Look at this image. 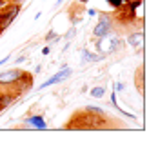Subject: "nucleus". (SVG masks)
Segmentation results:
<instances>
[{
	"mask_svg": "<svg viewBox=\"0 0 158 160\" xmlns=\"http://www.w3.org/2000/svg\"><path fill=\"white\" fill-rule=\"evenodd\" d=\"M69 75H71V69H69V68H66V69L58 71V73H57V75H55V77H51L49 80H46V82H44V84H42V86H40V89H46V88H47V86H53V84H58L60 80L67 78V77H69Z\"/></svg>",
	"mask_w": 158,
	"mask_h": 160,
	"instance_id": "obj_3",
	"label": "nucleus"
},
{
	"mask_svg": "<svg viewBox=\"0 0 158 160\" xmlns=\"http://www.w3.org/2000/svg\"><path fill=\"white\" fill-rule=\"evenodd\" d=\"M129 46H133L135 49H142L144 48V33L142 31H136V33H133V35H129Z\"/></svg>",
	"mask_w": 158,
	"mask_h": 160,
	"instance_id": "obj_5",
	"label": "nucleus"
},
{
	"mask_svg": "<svg viewBox=\"0 0 158 160\" xmlns=\"http://www.w3.org/2000/svg\"><path fill=\"white\" fill-rule=\"evenodd\" d=\"M109 31H113V22H111V18L109 17H102L100 18V22L95 26V29H93V35L96 37V38H100V37H104V35H107Z\"/></svg>",
	"mask_w": 158,
	"mask_h": 160,
	"instance_id": "obj_2",
	"label": "nucleus"
},
{
	"mask_svg": "<svg viewBox=\"0 0 158 160\" xmlns=\"http://www.w3.org/2000/svg\"><path fill=\"white\" fill-rule=\"evenodd\" d=\"M26 128H31V129H46V128H47V124L40 118V117H31V118H27Z\"/></svg>",
	"mask_w": 158,
	"mask_h": 160,
	"instance_id": "obj_6",
	"label": "nucleus"
},
{
	"mask_svg": "<svg viewBox=\"0 0 158 160\" xmlns=\"http://www.w3.org/2000/svg\"><path fill=\"white\" fill-rule=\"evenodd\" d=\"M80 4H86V2H87V0H78Z\"/></svg>",
	"mask_w": 158,
	"mask_h": 160,
	"instance_id": "obj_9",
	"label": "nucleus"
},
{
	"mask_svg": "<svg viewBox=\"0 0 158 160\" xmlns=\"http://www.w3.org/2000/svg\"><path fill=\"white\" fill-rule=\"evenodd\" d=\"M91 95H93V97H96V98L102 97V95H104V88H95V89L91 91Z\"/></svg>",
	"mask_w": 158,
	"mask_h": 160,
	"instance_id": "obj_7",
	"label": "nucleus"
},
{
	"mask_svg": "<svg viewBox=\"0 0 158 160\" xmlns=\"http://www.w3.org/2000/svg\"><path fill=\"white\" fill-rule=\"evenodd\" d=\"M120 46H122L120 37L115 35V33H111V31H109L107 35L100 37L98 42H96V49H98L102 55H111V53H115L116 49H120Z\"/></svg>",
	"mask_w": 158,
	"mask_h": 160,
	"instance_id": "obj_1",
	"label": "nucleus"
},
{
	"mask_svg": "<svg viewBox=\"0 0 158 160\" xmlns=\"http://www.w3.org/2000/svg\"><path fill=\"white\" fill-rule=\"evenodd\" d=\"M22 77V73L18 69H11V71H6V73H0V84H11L15 80H18Z\"/></svg>",
	"mask_w": 158,
	"mask_h": 160,
	"instance_id": "obj_4",
	"label": "nucleus"
},
{
	"mask_svg": "<svg viewBox=\"0 0 158 160\" xmlns=\"http://www.w3.org/2000/svg\"><path fill=\"white\" fill-rule=\"evenodd\" d=\"M109 2H111L113 6H118V4H122V0H109Z\"/></svg>",
	"mask_w": 158,
	"mask_h": 160,
	"instance_id": "obj_8",
	"label": "nucleus"
}]
</instances>
